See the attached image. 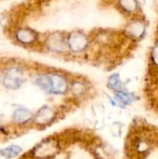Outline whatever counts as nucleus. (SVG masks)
Returning <instances> with one entry per match:
<instances>
[{"instance_id": "f257e3e1", "label": "nucleus", "mask_w": 158, "mask_h": 159, "mask_svg": "<svg viewBox=\"0 0 158 159\" xmlns=\"http://www.w3.org/2000/svg\"><path fill=\"white\" fill-rule=\"evenodd\" d=\"M23 81L22 73L18 68H10L5 77H4V86L8 89H18Z\"/></svg>"}, {"instance_id": "f03ea898", "label": "nucleus", "mask_w": 158, "mask_h": 159, "mask_svg": "<svg viewBox=\"0 0 158 159\" xmlns=\"http://www.w3.org/2000/svg\"><path fill=\"white\" fill-rule=\"evenodd\" d=\"M57 149V143L53 140H47L36 146L34 151V155L38 158H47L55 155Z\"/></svg>"}, {"instance_id": "7ed1b4c3", "label": "nucleus", "mask_w": 158, "mask_h": 159, "mask_svg": "<svg viewBox=\"0 0 158 159\" xmlns=\"http://www.w3.org/2000/svg\"><path fill=\"white\" fill-rule=\"evenodd\" d=\"M68 44L74 51H81L87 46V38L78 33H74L70 35Z\"/></svg>"}, {"instance_id": "20e7f679", "label": "nucleus", "mask_w": 158, "mask_h": 159, "mask_svg": "<svg viewBox=\"0 0 158 159\" xmlns=\"http://www.w3.org/2000/svg\"><path fill=\"white\" fill-rule=\"evenodd\" d=\"M52 92L55 94H63L67 90V82L64 77L59 75H53L50 76Z\"/></svg>"}, {"instance_id": "39448f33", "label": "nucleus", "mask_w": 158, "mask_h": 159, "mask_svg": "<svg viewBox=\"0 0 158 159\" xmlns=\"http://www.w3.org/2000/svg\"><path fill=\"white\" fill-rule=\"evenodd\" d=\"M54 117V113L49 107L41 108L34 116V121L38 125H46L52 121Z\"/></svg>"}, {"instance_id": "423d86ee", "label": "nucleus", "mask_w": 158, "mask_h": 159, "mask_svg": "<svg viewBox=\"0 0 158 159\" xmlns=\"http://www.w3.org/2000/svg\"><path fill=\"white\" fill-rule=\"evenodd\" d=\"M32 118V114L25 108H18L13 113V119L17 123H25Z\"/></svg>"}, {"instance_id": "0eeeda50", "label": "nucleus", "mask_w": 158, "mask_h": 159, "mask_svg": "<svg viewBox=\"0 0 158 159\" xmlns=\"http://www.w3.org/2000/svg\"><path fill=\"white\" fill-rule=\"evenodd\" d=\"M35 83L44 90L46 91L47 93H50L52 92V87H51V79H50V76H46V75H43V76H39Z\"/></svg>"}, {"instance_id": "6e6552de", "label": "nucleus", "mask_w": 158, "mask_h": 159, "mask_svg": "<svg viewBox=\"0 0 158 159\" xmlns=\"http://www.w3.org/2000/svg\"><path fill=\"white\" fill-rule=\"evenodd\" d=\"M21 152V148L17 145H10L7 148H4L0 151L1 155L6 158L10 159L17 157Z\"/></svg>"}, {"instance_id": "1a4fd4ad", "label": "nucleus", "mask_w": 158, "mask_h": 159, "mask_svg": "<svg viewBox=\"0 0 158 159\" xmlns=\"http://www.w3.org/2000/svg\"><path fill=\"white\" fill-rule=\"evenodd\" d=\"M17 37L20 41L23 43H30L34 40V34L31 30H26V29H21L18 31L17 33Z\"/></svg>"}, {"instance_id": "9d476101", "label": "nucleus", "mask_w": 158, "mask_h": 159, "mask_svg": "<svg viewBox=\"0 0 158 159\" xmlns=\"http://www.w3.org/2000/svg\"><path fill=\"white\" fill-rule=\"evenodd\" d=\"M115 100L118 103L122 105H129L132 102L131 96L125 91H118L115 94Z\"/></svg>"}, {"instance_id": "9b49d317", "label": "nucleus", "mask_w": 158, "mask_h": 159, "mask_svg": "<svg viewBox=\"0 0 158 159\" xmlns=\"http://www.w3.org/2000/svg\"><path fill=\"white\" fill-rule=\"evenodd\" d=\"M129 32L131 34L132 36L135 37H139L141 36L143 32H144V27L142 23L140 22H134L132 23L129 27Z\"/></svg>"}, {"instance_id": "f8f14e48", "label": "nucleus", "mask_w": 158, "mask_h": 159, "mask_svg": "<svg viewBox=\"0 0 158 159\" xmlns=\"http://www.w3.org/2000/svg\"><path fill=\"white\" fill-rule=\"evenodd\" d=\"M120 5L124 9L127 11H134L137 7V1L136 0H119Z\"/></svg>"}, {"instance_id": "ddd939ff", "label": "nucleus", "mask_w": 158, "mask_h": 159, "mask_svg": "<svg viewBox=\"0 0 158 159\" xmlns=\"http://www.w3.org/2000/svg\"><path fill=\"white\" fill-rule=\"evenodd\" d=\"M110 89H114V90H119L120 87H121V80L118 76V75H114L110 77L109 79V83H108Z\"/></svg>"}, {"instance_id": "4468645a", "label": "nucleus", "mask_w": 158, "mask_h": 159, "mask_svg": "<svg viewBox=\"0 0 158 159\" xmlns=\"http://www.w3.org/2000/svg\"><path fill=\"white\" fill-rule=\"evenodd\" d=\"M153 58H154V61L155 62L158 64V44H156L155 49H154V52H153Z\"/></svg>"}]
</instances>
